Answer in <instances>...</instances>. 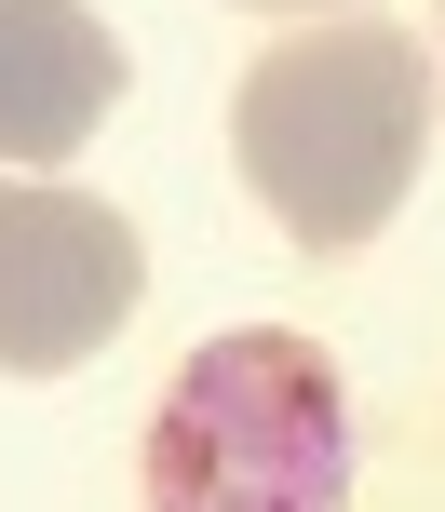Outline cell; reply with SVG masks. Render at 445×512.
Instances as JSON below:
<instances>
[{
	"instance_id": "1",
	"label": "cell",
	"mask_w": 445,
	"mask_h": 512,
	"mask_svg": "<svg viewBox=\"0 0 445 512\" xmlns=\"http://www.w3.org/2000/svg\"><path fill=\"white\" fill-rule=\"evenodd\" d=\"M432 149V54L405 27L351 14V27H297L243 68L230 95V162L311 256H351L405 216Z\"/></svg>"
},
{
	"instance_id": "2",
	"label": "cell",
	"mask_w": 445,
	"mask_h": 512,
	"mask_svg": "<svg viewBox=\"0 0 445 512\" xmlns=\"http://www.w3.org/2000/svg\"><path fill=\"white\" fill-rule=\"evenodd\" d=\"M149 512H351V391L297 324H230L149 405Z\"/></svg>"
},
{
	"instance_id": "3",
	"label": "cell",
	"mask_w": 445,
	"mask_h": 512,
	"mask_svg": "<svg viewBox=\"0 0 445 512\" xmlns=\"http://www.w3.org/2000/svg\"><path fill=\"white\" fill-rule=\"evenodd\" d=\"M149 297V243L122 230V203L54 176H0V378H68Z\"/></svg>"
},
{
	"instance_id": "4",
	"label": "cell",
	"mask_w": 445,
	"mask_h": 512,
	"mask_svg": "<svg viewBox=\"0 0 445 512\" xmlns=\"http://www.w3.org/2000/svg\"><path fill=\"white\" fill-rule=\"evenodd\" d=\"M122 27L95 0H0V162L14 176H54L81 135L122 95Z\"/></svg>"
},
{
	"instance_id": "5",
	"label": "cell",
	"mask_w": 445,
	"mask_h": 512,
	"mask_svg": "<svg viewBox=\"0 0 445 512\" xmlns=\"http://www.w3.org/2000/svg\"><path fill=\"white\" fill-rule=\"evenodd\" d=\"M257 14H351V0H257Z\"/></svg>"
}]
</instances>
